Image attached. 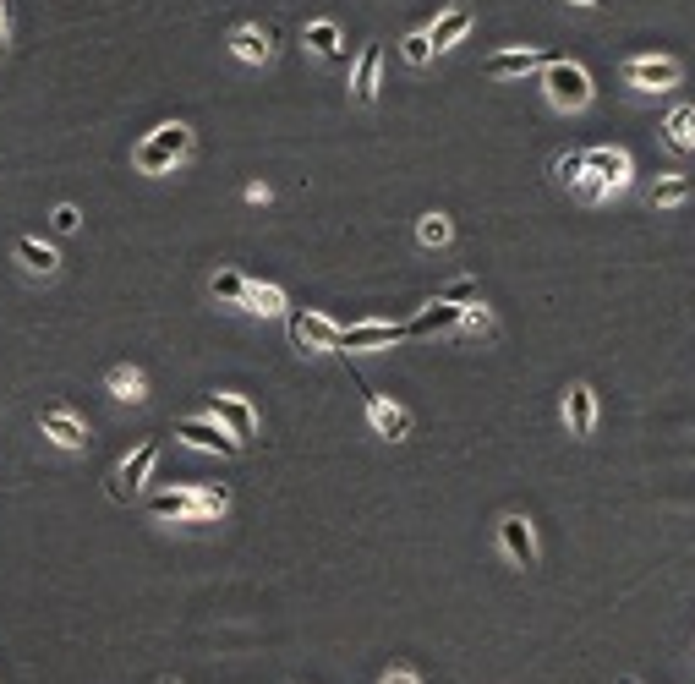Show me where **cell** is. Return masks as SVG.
<instances>
[{"label": "cell", "mask_w": 695, "mask_h": 684, "mask_svg": "<svg viewBox=\"0 0 695 684\" xmlns=\"http://www.w3.org/2000/svg\"><path fill=\"white\" fill-rule=\"evenodd\" d=\"M307 44H312L318 55H334V50H340V28H334V22H312V28H307Z\"/></svg>", "instance_id": "25"}, {"label": "cell", "mask_w": 695, "mask_h": 684, "mask_svg": "<svg viewBox=\"0 0 695 684\" xmlns=\"http://www.w3.org/2000/svg\"><path fill=\"white\" fill-rule=\"evenodd\" d=\"M542 88H548V99L559 104V110H586V104H592V72L575 61H548Z\"/></svg>", "instance_id": "1"}, {"label": "cell", "mask_w": 695, "mask_h": 684, "mask_svg": "<svg viewBox=\"0 0 695 684\" xmlns=\"http://www.w3.org/2000/svg\"><path fill=\"white\" fill-rule=\"evenodd\" d=\"M291 340L301 351H334L340 345V323H329L323 312H301V318H291Z\"/></svg>", "instance_id": "5"}, {"label": "cell", "mask_w": 695, "mask_h": 684, "mask_svg": "<svg viewBox=\"0 0 695 684\" xmlns=\"http://www.w3.org/2000/svg\"><path fill=\"white\" fill-rule=\"evenodd\" d=\"M378 66H384V50H378V44H367L362 61H356V83H351L356 104H373V94H378Z\"/></svg>", "instance_id": "17"}, {"label": "cell", "mask_w": 695, "mask_h": 684, "mask_svg": "<svg viewBox=\"0 0 695 684\" xmlns=\"http://www.w3.org/2000/svg\"><path fill=\"white\" fill-rule=\"evenodd\" d=\"M362 400H367V416H373V427H378L384 438H405V433H411V416H405L400 405H389L378 389L362 384Z\"/></svg>", "instance_id": "10"}, {"label": "cell", "mask_w": 695, "mask_h": 684, "mask_svg": "<svg viewBox=\"0 0 695 684\" xmlns=\"http://www.w3.org/2000/svg\"><path fill=\"white\" fill-rule=\"evenodd\" d=\"M624 77H630L635 88H674L679 83V61H668V55H641V61L624 66Z\"/></svg>", "instance_id": "8"}, {"label": "cell", "mask_w": 695, "mask_h": 684, "mask_svg": "<svg viewBox=\"0 0 695 684\" xmlns=\"http://www.w3.org/2000/svg\"><path fill=\"white\" fill-rule=\"evenodd\" d=\"M460 329H471V334H493V318H488V307H477V301H466V318H460Z\"/></svg>", "instance_id": "28"}, {"label": "cell", "mask_w": 695, "mask_h": 684, "mask_svg": "<svg viewBox=\"0 0 695 684\" xmlns=\"http://www.w3.org/2000/svg\"><path fill=\"white\" fill-rule=\"evenodd\" d=\"M165 684H176V679H165Z\"/></svg>", "instance_id": "35"}, {"label": "cell", "mask_w": 695, "mask_h": 684, "mask_svg": "<svg viewBox=\"0 0 695 684\" xmlns=\"http://www.w3.org/2000/svg\"><path fill=\"white\" fill-rule=\"evenodd\" d=\"M208 411H214V422H225L236 438H252V433H258V416H252V405H247V400L214 394V400H208Z\"/></svg>", "instance_id": "12"}, {"label": "cell", "mask_w": 695, "mask_h": 684, "mask_svg": "<svg viewBox=\"0 0 695 684\" xmlns=\"http://www.w3.org/2000/svg\"><path fill=\"white\" fill-rule=\"evenodd\" d=\"M548 61H559V55H548V50H504V55H493L488 61V77H526V72H537V66H548Z\"/></svg>", "instance_id": "11"}, {"label": "cell", "mask_w": 695, "mask_h": 684, "mask_svg": "<svg viewBox=\"0 0 695 684\" xmlns=\"http://www.w3.org/2000/svg\"><path fill=\"white\" fill-rule=\"evenodd\" d=\"M110 389H115V400H143V373L137 367H115Z\"/></svg>", "instance_id": "23"}, {"label": "cell", "mask_w": 695, "mask_h": 684, "mask_svg": "<svg viewBox=\"0 0 695 684\" xmlns=\"http://www.w3.org/2000/svg\"><path fill=\"white\" fill-rule=\"evenodd\" d=\"M192 148V132L181 121H170V126H159L154 137H148L143 148H137V170H148V176H159V170H170L181 154Z\"/></svg>", "instance_id": "2"}, {"label": "cell", "mask_w": 695, "mask_h": 684, "mask_svg": "<svg viewBox=\"0 0 695 684\" xmlns=\"http://www.w3.org/2000/svg\"><path fill=\"white\" fill-rule=\"evenodd\" d=\"M564 422H570L575 438H592V427H597V394H592V384H570V394H564Z\"/></svg>", "instance_id": "9"}, {"label": "cell", "mask_w": 695, "mask_h": 684, "mask_svg": "<svg viewBox=\"0 0 695 684\" xmlns=\"http://www.w3.org/2000/svg\"><path fill=\"white\" fill-rule=\"evenodd\" d=\"M663 143L674 148V154H690V148H695V104H674V110H668Z\"/></svg>", "instance_id": "15"}, {"label": "cell", "mask_w": 695, "mask_h": 684, "mask_svg": "<svg viewBox=\"0 0 695 684\" xmlns=\"http://www.w3.org/2000/svg\"><path fill=\"white\" fill-rule=\"evenodd\" d=\"M575 6H608V0H575Z\"/></svg>", "instance_id": "33"}, {"label": "cell", "mask_w": 695, "mask_h": 684, "mask_svg": "<svg viewBox=\"0 0 695 684\" xmlns=\"http://www.w3.org/2000/svg\"><path fill=\"white\" fill-rule=\"evenodd\" d=\"M384 684H422V679H416L411 668H389V674H384Z\"/></svg>", "instance_id": "32"}, {"label": "cell", "mask_w": 695, "mask_h": 684, "mask_svg": "<svg viewBox=\"0 0 695 684\" xmlns=\"http://www.w3.org/2000/svg\"><path fill=\"white\" fill-rule=\"evenodd\" d=\"M17 258H22V269H28V274H44V280L55 274V252L44 247V241H33V236L17 241Z\"/></svg>", "instance_id": "19"}, {"label": "cell", "mask_w": 695, "mask_h": 684, "mask_svg": "<svg viewBox=\"0 0 695 684\" xmlns=\"http://www.w3.org/2000/svg\"><path fill=\"white\" fill-rule=\"evenodd\" d=\"M280 307H285V296L274 285H247V307L241 312H280Z\"/></svg>", "instance_id": "24"}, {"label": "cell", "mask_w": 695, "mask_h": 684, "mask_svg": "<svg viewBox=\"0 0 695 684\" xmlns=\"http://www.w3.org/2000/svg\"><path fill=\"white\" fill-rule=\"evenodd\" d=\"M553 176H559V181H570V187H575V181L586 176V154H564V159H553Z\"/></svg>", "instance_id": "27"}, {"label": "cell", "mask_w": 695, "mask_h": 684, "mask_svg": "<svg viewBox=\"0 0 695 684\" xmlns=\"http://www.w3.org/2000/svg\"><path fill=\"white\" fill-rule=\"evenodd\" d=\"M395 340H411V323H356V329H340L334 351H378Z\"/></svg>", "instance_id": "4"}, {"label": "cell", "mask_w": 695, "mask_h": 684, "mask_svg": "<svg viewBox=\"0 0 695 684\" xmlns=\"http://www.w3.org/2000/svg\"><path fill=\"white\" fill-rule=\"evenodd\" d=\"M685 197H690L685 176H668V181H657V187H652V203H685Z\"/></svg>", "instance_id": "26"}, {"label": "cell", "mask_w": 695, "mask_h": 684, "mask_svg": "<svg viewBox=\"0 0 695 684\" xmlns=\"http://www.w3.org/2000/svg\"><path fill=\"white\" fill-rule=\"evenodd\" d=\"M230 44H236L241 61H269V55H274V44L263 39L258 28H236V39H230Z\"/></svg>", "instance_id": "20"}, {"label": "cell", "mask_w": 695, "mask_h": 684, "mask_svg": "<svg viewBox=\"0 0 695 684\" xmlns=\"http://www.w3.org/2000/svg\"><path fill=\"white\" fill-rule=\"evenodd\" d=\"M460 318H466V307H460V301H444V296H438L433 307L422 312V318H411V340H416V334H444V329H460Z\"/></svg>", "instance_id": "14"}, {"label": "cell", "mask_w": 695, "mask_h": 684, "mask_svg": "<svg viewBox=\"0 0 695 684\" xmlns=\"http://www.w3.org/2000/svg\"><path fill=\"white\" fill-rule=\"evenodd\" d=\"M477 296H482V285H477V280H455V285L444 291V301H460V307H466V301H477Z\"/></svg>", "instance_id": "31"}, {"label": "cell", "mask_w": 695, "mask_h": 684, "mask_svg": "<svg viewBox=\"0 0 695 684\" xmlns=\"http://www.w3.org/2000/svg\"><path fill=\"white\" fill-rule=\"evenodd\" d=\"M466 33H471V11H449V17L433 22V33H427V39H433V50H449V44L466 39Z\"/></svg>", "instance_id": "18"}, {"label": "cell", "mask_w": 695, "mask_h": 684, "mask_svg": "<svg viewBox=\"0 0 695 684\" xmlns=\"http://www.w3.org/2000/svg\"><path fill=\"white\" fill-rule=\"evenodd\" d=\"M39 427H44V433H50L61 449H83V444H88V427L77 422L72 411H61V405H50V411L39 416Z\"/></svg>", "instance_id": "13"}, {"label": "cell", "mask_w": 695, "mask_h": 684, "mask_svg": "<svg viewBox=\"0 0 695 684\" xmlns=\"http://www.w3.org/2000/svg\"><path fill=\"white\" fill-rule=\"evenodd\" d=\"M427 55H433V39H427V33H411V39H405V61L427 66Z\"/></svg>", "instance_id": "29"}, {"label": "cell", "mask_w": 695, "mask_h": 684, "mask_svg": "<svg viewBox=\"0 0 695 684\" xmlns=\"http://www.w3.org/2000/svg\"><path fill=\"white\" fill-rule=\"evenodd\" d=\"M416 236H422V247H449V236H455V225H449L444 214H422V225H416Z\"/></svg>", "instance_id": "22"}, {"label": "cell", "mask_w": 695, "mask_h": 684, "mask_svg": "<svg viewBox=\"0 0 695 684\" xmlns=\"http://www.w3.org/2000/svg\"><path fill=\"white\" fill-rule=\"evenodd\" d=\"M176 438H187L192 449H208V455H241V438L230 433L225 422H176Z\"/></svg>", "instance_id": "3"}, {"label": "cell", "mask_w": 695, "mask_h": 684, "mask_svg": "<svg viewBox=\"0 0 695 684\" xmlns=\"http://www.w3.org/2000/svg\"><path fill=\"white\" fill-rule=\"evenodd\" d=\"M619 684H641V679H619Z\"/></svg>", "instance_id": "34"}, {"label": "cell", "mask_w": 695, "mask_h": 684, "mask_svg": "<svg viewBox=\"0 0 695 684\" xmlns=\"http://www.w3.org/2000/svg\"><path fill=\"white\" fill-rule=\"evenodd\" d=\"M154 460H159V438H148V444H143V449H137V455H132V460H126V466H121V471H115V498H126V493H132V488H137V482H143V477H148V471H154Z\"/></svg>", "instance_id": "16"}, {"label": "cell", "mask_w": 695, "mask_h": 684, "mask_svg": "<svg viewBox=\"0 0 695 684\" xmlns=\"http://www.w3.org/2000/svg\"><path fill=\"white\" fill-rule=\"evenodd\" d=\"M247 274H236V269H225V274H214V296L219 301H230V307H247Z\"/></svg>", "instance_id": "21"}, {"label": "cell", "mask_w": 695, "mask_h": 684, "mask_svg": "<svg viewBox=\"0 0 695 684\" xmlns=\"http://www.w3.org/2000/svg\"><path fill=\"white\" fill-rule=\"evenodd\" d=\"M50 225H55V230H61V236H72V230H77V225H83V214H77V208H72V203H61V208H55V219H50Z\"/></svg>", "instance_id": "30"}, {"label": "cell", "mask_w": 695, "mask_h": 684, "mask_svg": "<svg viewBox=\"0 0 695 684\" xmlns=\"http://www.w3.org/2000/svg\"><path fill=\"white\" fill-rule=\"evenodd\" d=\"M586 170L602 176V187H608V192L630 187V154H624V148H586Z\"/></svg>", "instance_id": "7"}, {"label": "cell", "mask_w": 695, "mask_h": 684, "mask_svg": "<svg viewBox=\"0 0 695 684\" xmlns=\"http://www.w3.org/2000/svg\"><path fill=\"white\" fill-rule=\"evenodd\" d=\"M498 542H504V553L520 564V570H537V537H531V526L520 515L498 520Z\"/></svg>", "instance_id": "6"}]
</instances>
